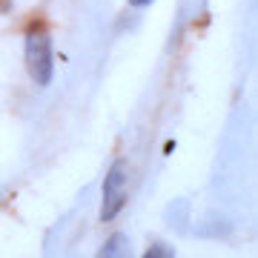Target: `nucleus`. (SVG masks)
I'll list each match as a JSON object with an SVG mask.
<instances>
[{"label":"nucleus","instance_id":"1","mask_svg":"<svg viewBox=\"0 0 258 258\" xmlns=\"http://www.w3.org/2000/svg\"><path fill=\"white\" fill-rule=\"evenodd\" d=\"M23 60H26V72L37 86H49L52 83V37L49 29L35 20L26 26V37H23Z\"/></svg>","mask_w":258,"mask_h":258},{"label":"nucleus","instance_id":"2","mask_svg":"<svg viewBox=\"0 0 258 258\" xmlns=\"http://www.w3.org/2000/svg\"><path fill=\"white\" fill-rule=\"evenodd\" d=\"M126 204V161H115L103 181V201H101V221H112Z\"/></svg>","mask_w":258,"mask_h":258},{"label":"nucleus","instance_id":"3","mask_svg":"<svg viewBox=\"0 0 258 258\" xmlns=\"http://www.w3.org/2000/svg\"><path fill=\"white\" fill-rule=\"evenodd\" d=\"M95 258H132V244H129V238L123 232H115V235L106 238V244L98 249Z\"/></svg>","mask_w":258,"mask_h":258},{"label":"nucleus","instance_id":"4","mask_svg":"<svg viewBox=\"0 0 258 258\" xmlns=\"http://www.w3.org/2000/svg\"><path fill=\"white\" fill-rule=\"evenodd\" d=\"M141 258H175V249L169 247V244H164V241H155Z\"/></svg>","mask_w":258,"mask_h":258},{"label":"nucleus","instance_id":"5","mask_svg":"<svg viewBox=\"0 0 258 258\" xmlns=\"http://www.w3.org/2000/svg\"><path fill=\"white\" fill-rule=\"evenodd\" d=\"M149 3H152V0H129V6H135V9H144Z\"/></svg>","mask_w":258,"mask_h":258}]
</instances>
